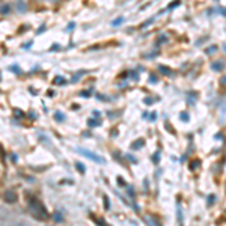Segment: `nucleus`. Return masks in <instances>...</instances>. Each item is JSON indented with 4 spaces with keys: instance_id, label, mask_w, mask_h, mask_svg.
Instances as JSON below:
<instances>
[{
    "instance_id": "15",
    "label": "nucleus",
    "mask_w": 226,
    "mask_h": 226,
    "mask_svg": "<svg viewBox=\"0 0 226 226\" xmlns=\"http://www.w3.org/2000/svg\"><path fill=\"white\" fill-rule=\"evenodd\" d=\"M118 181H119V184H121V186H125V182H124V180H121V178H119Z\"/></svg>"
},
{
    "instance_id": "14",
    "label": "nucleus",
    "mask_w": 226,
    "mask_h": 226,
    "mask_svg": "<svg viewBox=\"0 0 226 226\" xmlns=\"http://www.w3.org/2000/svg\"><path fill=\"white\" fill-rule=\"evenodd\" d=\"M219 11H220V12H222L223 15H226V8H220V9H219Z\"/></svg>"
},
{
    "instance_id": "10",
    "label": "nucleus",
    "mask_w": 226,
    "mask_h": 226,
    "mask_svg": "<svg viewBox=\"0 0 226 226\" xmlns=\"http://www.w3.org/2000/svg\"><path fill=\"white\" fill-rule=\"evenodd\" d=\"M220 85H222V86H226V76H223L222 78H220Z\"/></svg>"
},
{
    "instance_id": "12",
    "label": "nucleus",
    "mask_w": 226,
    "mask_h": 226,
    "mask_svg": "<svg viewBox=\"0 0 226 226\" xmlns=\"http://www.w3.org/2000/svg\"><path fill=\"white\" fill-rule=\"evenodd\" d=\"M98 124H99L98 121H97V122H95V121H89V125H91V127H93V125H98Z\"/></svg>"
},
{
    "instance_id": "11",
    "label": "nucleus",
    "mask_w": 226,
    "mask_h": 226,
    "mask_svg": "<svg viewBox=\"0 0 226 226\" xmlns=\"http://www.w3.org/2000/svg\"><path fill=\"white\" fill-rule=\"evenodd\" d=\"M64 82H65V78H62V77H57L54 80V83H64Z\"/></svg>"
},
{
    "instance_id": "5",
    "label": "nucleus",
    "mask_w": 226,
    "mask_h": 226,
    "mask_svg": "<svg viewBox=\"0 0 226 226\" xmlns=\"http://www.w3.org/2000/svg\"><path fill=\"white\" fill-rule=\"evenodd\" d=\"M140 145H143V139H139L137 142H134V143H133V148H134V149H139Z\"/></svg>"
},
{
    "instance_id": "17",
    "label": "nucleus",
    "mask_w": 226,
    "mask_h": 226,
    "mask_svg": "<svg viewBox=\"0 0 226 226\" xmlns=\"http://www.w3.org/2000/svg\"><path fill=\"white\" fill-rule=\"evenodd\" d=\"M18 226H23V225H18Z\"/></svg>"
},
{
    "instance_id": "8",
    "label": "nucleus",
    "mask_w": 226,
    "mask_h": 226,
    "mask_svg": "<svg viewBox=\"0 0 226 226\" xmlns=\"http://www.w3.org/2000/svg\"><path fill=\"white\" fill-rule=\"evenodd\" d=\"M76 167L78 169V172H82V173L85 172V167H83V164H82V163H76Z\"/></svg>"
},
{
    "instance_id": "9",
    "label": "nucleus",
    "mask_w": 226,
    "mask_h": 226,
    "mask_svg": "<svg viewBox=\"0 0 226 226\" xmlns=\"http://www.w3.org/2000/svg\"><path fill=\"white\" fill-rule=\"evenodd\" d=\"M181 119H182V121H188V113H187V112H182V113H181Z\"/></svg>"
},
{
    "instance_id": "3",
    "label": "nucleus",
    "mask_w": 226,
    "mask_h": 226,
    "mask_svg": "<svg viewBox=\"0 0 226 226\" xmlns=\"http://www.w3.org/2000/svg\"><path fill=\"white\" fill-rule=\"evenodd\" d=\"M215 51H217V47L211 45V47H208V48L205 50V53H207V54H213V53H215Z\"/></svg>"
},
{
    "instance_id": "16",
    "label": "nucleus",
    "mask_w": 226,
    "mask_h": 226,
    "mask_svg": "<svg viewBox=\"0 0 226 226\" xmlns=\"http://www.w3.org/2000/svg\"><path fill=\"white\" fill-rule=\"evenodd\" d=\"M223 48H225V50H223V51H226V44H225V45H223Z\"/></svg>"
},
{
    "instance_id": "6",
    "label": "nucleus",
    "mask_w": 226,
    "mask_h": 226,
    "mask_svg": "<svg viewBox=\"0 0 226 226\" xmlns=\"http://www.w3.org/2000/svg\"><path fill=\"white\" fill-rule=\"evenodd\" d=\"M160 68V71H163L166 76H172V71L169 70V68H164V66H158Z\"/></svg>"
},
{
    "instance_id": "13",
    "label": "nucleus",
    "mask_w": 226,
    "mask_h": 226,
    "mask_svg": "<svg viewBox=\"0 0 226 226\" xmlns=\"http://www.w3.org/2000/svg\"><path fill=\"white\" fill-rule=\"evenodd\" d=\"M56 119H64V115H60V113H56Z\"/></svg>"
},
{
    "instance_id": "2",
    "label": "nucleus",
    "mask_w": 226,
    "mask_h": 226,
    "mask_svg": "<svg viewBox=\"0 0 226 226\" xmlns=\"http://www.w3.org/2000/svg\"><path fill=\"white\" fill-rule=\"evenodd\" d=\"M225 68V62L223 60H215L211 64V70L213 71H222Z\"/></svg>"
},
{
    "instance_id": "1",
    "label": "nucleus",
    "mask_w": 226,
    "mask_h": 226,
    "mask_svg": "<svg viewBox=\"0 0 226 226\" xmlns=\"http://www.w3.org/2000/svg\"><path fill=\"white\" fill-rule=\"evenodd\" d=\"M77 152L78 154H82V155H85V157H87L89 160H92V161H97V163H104V158L103 157H99V155H97V154H93V152H91V151H87V149H83V148H77Z\"/></svg>"
},
{
    "instance_id": "7",
    "label": "nucleus",
    "mask_w": 226,
    "mask_h": 226,
    "mask_svg": "<svg viewBox=\"0 0 226 226\" xmlns=\"http://www.w3.org/2000/svg\"><path fill=\"white\" fill-rule=\"evenodd\" d=\"M122 21H124V18H122V17H118L116 20H113V23H112V26H118L119 23H122Z\"/></svg>"
},
{
    "instance_id": "4",
    "label": "nucleus",
    "mask_w": 226,
    "mask_h": 226,
    "mask_svg": "<svg viewBox=\"0 0 226 226\" xmlns=\"http://www.w3.org/2000/svg\"><path fill=\"white\" fill-rule=\"evenodd\" d=\"M199 166H201V161H199V160H194V161H192V163H190V167H192L193 170H194V169H198Z\"/></svg>"
}]
</instances>
